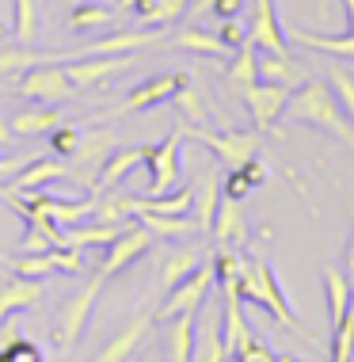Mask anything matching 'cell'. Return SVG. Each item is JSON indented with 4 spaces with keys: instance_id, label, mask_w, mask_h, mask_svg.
<instances>
[{
    "instance_id": "cell-52",
    "label": "cell",
    "mask_w": 354,
    "mask_h": 362,
    "mask_svg": "<svg viewBox=\"0 0 354 362\" xmlns=\"http://www.w3.org/2000/svg\"><path fill=\"white\" fill-rule=\"evenodd\" d=\"M8 38H12V27H8V23H0V42H8Z\"/></svg>"
},
{
    "instance_id": "cell-18",
    "label": "cell",
    "mask_w": 354,
    "mask_h": 362,
    "mask_svg": "<svg viewBox=\"0 0 354 362\" xmlns=\"http://www.w3.org/2000/svg\"><path fill=\"white\" fill-rule=\"evenodd\" d=\"M145 156H149V145H130V149H114V153H107V160L100 164V172H95L92 191L122 187L126 175H130L137 164H145Z\"/></svg>"
},
{
    "instance_id": "cell-45",
    "label": "cell",
    "mask_w": 354,
    "mask_h": 362,
    "mask_svg": "<svg viewBox=\"0 0 354 362\" xmlns=\"http://www.w3.org/2000/svg\"><path fill=\"white\" fill-rule=\"evenodd\" d=\"M38 153H12V156H0V180H4V175H16V172H23L27 164L35 160Z\"/></svg>"
},
{
    "instance_id": "cell-44",
    "label": "cell",
    "mask_w": 354,
    "mask_h": 362,
    "mask_svg": "<svg viewBox=\"0 0 354 362\" xmlns=\"http://www.w3.org/2000/svg\"><path fill=\"white\" fill-rule=\"evenodd\" d=\"M248 191H255L248 183V175H244L240 168H229V180L221 183V194L225 199H248Z\"/></svg>"
},
{
    "instance_id": "cell-46",
    "label": "cell",
    "mask_w": 354,
    "mask_h": 362,
    "mask_svg": "<svg viewBox=\"0 0 354 362\" xmlns=\"http://www.w3.org/2000/svg\"><path fill=\"white\" fill-rule=\"evenodd\" d=\"M240 172L248 175V183H252V187H263V183H267V164H263L259 156H252L248 164H240Z\"/></svg>"
},
{
    "instance_id": "cell-17",
    "label": "cell",
    "mask_w": 354,
    "mask_h": 362,
    "mask_svg": "<svg viewBox=\"0 0 354 362\" xmlns=\"http://www.w3.org/2000/svg\"><path fill=\"white\" fill-rule=\"evenodd\" d=\"M210 244H218V248H244L248 244V218L240 210V199H225L221 194L218 218H213V229H210Z\"/></svg>"
},
{
    "instance_id": "cell-29",
    "label": "cell",
    "mask_w": 354,
    "mask_h": 362,
    "mask_svg": "<svg viewBox=\"0 0 354 362\" xmlns=\"http://www.w3.org/2000/svg\"><path fill=\"white\" fill-rule=\"evenodd\" d=\"M126 225H103V221H81V225H69L65 229V237H61V244L65 248H107L118 233H122Z\"/></svg>"
},
{
    "instance_id": "cell-20",
    "label": "cell",
    "mask_w": 354,
    "mask_h": 362,
    "mask_svg": "<svg viewBox=\"0 0 354 362\" xmlns=\"http://www.w3.org/2000/svg\"><path fill=\"white\" fill-rule=\"evenodd\" d=\"M46 62H69V54H42L35 46H23V42H0V81L4 76H19L35 65H46Z\"/></svg>"
},
{
    "instance_id": "cell-37",
    "label": "cell",
    "mask_w": 354,
    "mask_h": 362,
    "mask_svg": "<svg viewBox=\"0 0 354 362\" xmlns=\"http://www.w3.org/2000/svg\"><path fill=\"white\" fill-rule=\"evenodd\" d=\"M232 362H278L271 344H263L259 336L252 332V325L240 328V336H236V347H232Z\"/></svg>"
},
{
    "instance_id": "cell-39",
    "label": "cell",
    "mask_w": 354,
    "mask_h": 362,
    "mask_svg": "<svg viewBox=\"0 0 354 362\" xmlns=\"http://www.w3.org/2000/svg\"><path fill=\"white\" fill-rule=\"evenodd\" d=\"M328 347H331V362H354V317L350 313L331 328V344Z\"/></svg>"
},
{
    "instance_id": "cell-55",
    "label": "cell",
    "mask_w": 354,
    "mask_h": 362,
    "mask_svg": "<svg viewBox=\"0 0 354 362\" xmlns=\"http://www.w3.org/2000/svg\"><path fill=\"white\" fill-rule=\"evenodd\" d=\"M130 362H153V358H149V355H134Z\"/></svg>"
},
{
    "instance_id": "cell-3",
    "label": "cell",
    "mask_w": 354,
    "mask_h": 362,
    "mask_svg": "<svg viewBox=\"0 0 354 362\" xmlns=\"http://www.w3.org/2000/svg\"><path fill=\"white\" fill-rule=\"evenodd\" d=\"M103 275L95 271L92 279L84 282L76 293H69V298L57 305V317H54V328H50V344L61 351V355H69L76 344L84 339L88 325H92V313H95V301H100L103 293Z\"/></svg>"
},
{
    "instance_id": "cell-36",
    "label": "cell",
    "mask_w": 354,
    "mask_h": 362,
    "mask_svg": "<svg viewBox=\"0 0 354 362\" xmlns=\"http://www.w3.org/2000/svg\"><path fill=\"white\" fill-rule=\"evenodd\" d=\"M225 81H229V84L236 88V92L259 81V50H255L252 42H244L240 50H236V57H232V62L225 65Z\"/></svg>"
},
{
    "instance_id": "cell-21",
    "label": "cell",
    "mask_w": 354,
    "mask_h": 362,
    "mask_svg": "<svg viewBox=\"0 0 354 362\" xmlns=\"http://www.w3.org/2000/svg\"><path fill=\"white\" fill-rule=\"evenodd\" d=\"M218 206H221V175H218V168H210L199 183H194V206H191L194 210V225H199V233L206 240H210Z\"/></svg>"
},
{
    "instance_id": "cell-43",
    "label": "cell",
    "mask_w": 354,
    "mask_h": 362,
    "mask_svg": "<svg viewBox=\"0 0 354 362\" xmlns=\"http://www.w3.org/2000/svg\"><path fill=\"white\" fill-rule=\"evenodd\" d=\"M218 38H221L225 46H229V50H240V46L248 42V27L240 23V16H236V19H221Z\"/></svg>"
},
{
    "instance_id": "cell-22",
    "label": "cell",
    "mask_w": 354,
    "mask_h": 362,
    "mask_svg": "<svg viewBox=\"0 0 354 362\" xmlns=\"http://www.w3.org/2000/svg\"><path fill=\"white\" fill-rule=\"evenodd\" d=\"M194 320H199V313H179V317L164 320V362H191Z\"/></svg>"
},
{
    "instance_id": "cell-9",
    "label": "cell",
    "mask_w": 354,
    "mask_h": 362,
    "mask_svg": "<svg viewBox=\"0 0 354 362\" xmlns=\"http://www.w3.org/2000/svg\"><path fill=\"white\" fill-rule=\"evenodd\" d=\"M114 149V134L111 130H92V134H81V141H76V149L65 156V175L73 183H81V187L92 191L95 183V172H100V164L107 160V153Z\"/></svg>"
},
{
    "instance_id": "cell-35",
    "label": "cell",
    "mask_w": 354,
    "mask_h": 362,
    "mask_svg": "<svg viewBox=\"0 0 354 362\" xmlns=\"http://www.w3.org/2000/svg\"><path fill=\"white\" fill-rule=\"evenodd\" d=\"M187 4H191V0H137L134 16L141 19L145 27H168L187 12Z\"/></svg>"
},
{
    "instance_id": "cell-42",
    "label": "cell",
    "mask_w": 354,
    "mask_h": 362,
    "mask_svg": "<svg viewBox=\"0 0 354 362\" xmlns=\"http://www.w3.org/2000/svg\"><path fill=\"white\" fill-rule=\"evenodd\" d=\"M76 141H81V130H76V126H54L50 130V153L61 156V160L76 149Z\"/></svg>"
},
{
    "instance_id": "cell-56",
    "label": "cell",
    "mask_w": 354,
    "mask_h": 362,
    "mask_svg": "<svg viewBox=\"0 0 354 362\" xmlns=\"http://www.w3.org/2000/svg\"><path fill=\"white\" fill-rule=\"evenodd\" d=\"M278 362H301V358H293V355H278Z\"/></svg>"
},
{
    "instance_id": "cell-2",
    "label": "cell",
    "mask_w": 354,
    "mask_h": 362,
    "mask_svg": "<svg viewBox=\"0 0 354 362\" xmlns=\"http://www.w3.org/2000/svg\"><path fill=\"white\" fill-rule=\"evenodd\" d=\"M286 115L293 122L312 126V130L336 138L339 145H347V149L354 153V122L347 119V111L339 107V100H336V92L328 88V81L309 76L301 88H293L290 103H286Z\"/></svg>"
},
{
    "instance_id": "cell-4",
    "label": "cell",
    "mask_w": 354,
    "mask_h": 362,
    "mask_svg": "<svg viewBox=\"0 0 354 362\" xmlns=\"http://www.w3.org/2000/svg\"><path fill=\"white\" fill-rule=\"evenodd\" d=\"M191 81V73L187 69H175V73H160V76H149V81H141L134 88L130 95H126L122 103H114L107 115H100V119H92V122H114V119H130V115L137 111H149V107L156 103H168L179 88Z\"/></svg>"
},
{
    "instance_id": "cell-34",
    "label": "cell",
    "mask_w": 354,
    "mask_h": 362,
    "mask_svg": "<svg viewBox=\"0 0 354 362\" xmlns=\"http://www.w3.org/2000/svg\"><path fill=\"white\" fill-rule=\"evenodd\" d=\"M118 19V8L114 4H95V0H84V4L69 8V31L84 35L92 31V27H107Z\"/></svg>"
},
{
    "instance_id": "cell-51",
    "label": "cell",
    "mask_w": 354,
    "mask_h": 362,
    "mask_svg": "<svg viewBox=\"0 0 354 362\" xmlns=\"http://www.w3.org/2000/svg\"><path fill=\"white\" fill-rule=\"evenodd\" d=\"M343 12H347V19H350V31H354V0H343Z\"/></svg>"
},
{
    "instance_id": "cell-27",
    "label": "cell",
    "mask_w": 354,
    "mask_h": 362,
    "mask_svg": "<svg viewBox=\"0 0 354 362\" xmlns=\"http://www.w3.org/2000/svg\"><path fill=\"white\" fill-rule=\"evenodd\" d=\"M137 225H145L156 240H187V237H194V233H199L194 218H187V214H153V210H141V214H137Z\"/></svg>"
},
{
    "instance_id": "cell-23",
    "label": "cell",
    "mask_w": 354,
    "mask_h": 362,
    "mask_svg": "<svg viewBox=\"0 0 354 362\" xmlns=\"http://www.w3.org/2000/svg\"><path fill=\"white\" fill-rule=\"evenodd\" d=\"M92 218L103 221V225H134V221H137V194L122 191V187L95 191V210H92Z\"/></svg>"
},
{
    "instance_id": "cell-40",
    "label": "cell",
    "mask_w": 354,
    "mask_h": 362,
    "mask_svg": "<svg viewBox=\"0 0 354 362\" xmlns=\"http://www.w3.org/2000/svg\"><path fill=\"white\" fill-rule=\"evenodd\" d=\"M328 88L336 92L339 107L347 111V119L354 122V76L347 69H339V65H331V69H328Z\"/></svg>"
},
{
    "instance_id": "cell-26",
    "label": "cell",
    "mask_w": 354,
    "mask_h": 362,
    "mask_svg": "<svg viewBox=\"0 0 354 362\" xmlns=\"http://www.w3.org/2000/svg\"><path fill=\"white\" fill-rule=\"evenodd\" d=\"M54 180H65V164L54 160V156H46V153H38L23 172L12 175L8 187H12V191H42L46 183H54Z\"/></svg>"
},
{
    "instance_id": "cell-38",
    "label": "cell",
    "mask_w": 354,
    "mask_h": 362,
    "mask_svg": "<svg viewBox=\"0 0 354 362\" xmlns=\"http://www.w3.org/2000/svg\"><path fill=\"white\" fill-rule=\"evenodd\" d=\"M38 38V0H16V23H12V42L35 46Z\"/></svg>"
},
{
    "instance_id": "cell-5",
    "label": "cell",
    "mask_w": 354,
    "mask_h": 362,
    "mask_svg": "<svg viewBox=\"0 0 354 362\" xmlns=\"http://www.w3.org/2000/svg\"><path fill=\"white\" fill-rule=\"evenodd\" d=\"M19 95L35 103H69V100H81V88L69 81L65 65L61 62H46V65H35V69L19 73V84H16Z\"/></svg>"
},
{
    "instance_id": "cell-15",
    "label": "cell",
    "mask_w": 354,
    "mask_h": 362,
    "mask_svg": "<svg viewBox=\"0 0 354 362\" xmlns=\"http://www.w3.org/2000/svg\"><path fill=\"white\" fill-rule=\"evenodd\" d=\"M156 42H168L164 27H141V31H114L107 38H92L84 42L81 50H73L69 57H88V54H134V50H145V46H156Z\"/></svg>"
},
{
    "instance_id": "cell-24",
    "label": "cell",
    "mask_w": 354,
    "mask_h": 362,
    "mask_svg": "<svg viewBox=\"0 0 354 362\" xmlns=\"http://www.w3.org/2000/svg\"><path fill=\"white\" fill-rule=\"evenodd\" d=\"M8 126H12L16 138H42L54 126H61V111H57L54 103H35V107L16 111L12 119H8Z\"/></svg>"
},
{
    "instance_id": "cell-31",
    "label": "cell",
    "mask_w": 354,
    "mask_h": 362,
    "mask_svg": "<svg viewBox=\"0 0 354 362\" xmlns=\"http://www.w3.org/2000/svg\"><path fill=\"white\" fill-rule=\"evenodd\" d=\"M290 35L297 38L301 46L317 50V54H331V57H347V62H354V31H347V35H317V31H305V27H293Z\"/></svg>"
},
{
    "instance_id": "cell-11",
    "label": "cell",
    "mask_w": 354,
    "mask_h": 362,
    "mask_svg": "<svg viewBox=\"0 0 354 362\" xmlns=\"http://www.w3.org/2000/svg\"><path fill=\"white\" fill-rule=\"evenodd\" d=\"M153 328H156V317H153L149 309H137L134 317L122 325V332H114L92 362H130L134 355H141L145 344H149Z\"/></svg>"
},
{
    "instance_id": "cell-32",
    "label": "cell",
    "mask_w": 354,
    "mask_h": 362,
    "mask_svg": "<svg viewBox=\"0 0 354 362\" xmlns=\"http://www.w3.org/2000/svg\"><path fill=\"white\" fill-rule=\"evenodd\" d=\"M324 293H328V320L331 328L347 317V305H350V279L343 267H324Z\"/></svg>"
},
{
    "instance_id": "cell-53",
    "label": "cell",
    "mask_w": 354,
    "mask_h": 362,
    "mask_svg": "<svg viewBox=\"0 0 354 362\" xmlns=\"http://www.w3.org/2000/svg\"><path fill=\"white\" fill-rule=\"evenodd\" d=\"M57 4H61V8H65V12H69V8H76V4H84V0H57Z\"/></svg>"
},
{
    "instance_id": "cell-30",
    "label": "cell",
    "mask_w": 354,
    "mask_h": 362,
    "mask_svg": "<svg viewBox=\"0 0 354 362\" xmlns=\"http://www.w3.org/2000/svg\"><path fill=\"white\" fill-rule=\"evenodd\" d=\"M164 46L191 50V54H202V57H225V50H229V46L218 38V31H202V27H183V31L172 35Z\"/></svg>"
},
{
    "instance_id": "cell-49",
    "label": "cell",
    "mask_w": 354,
    "mask_h": 362,
    "mask_svg": "<svg viewBox=\"0 0 354 362\" xmlns=\"http://www.w3.org/2000/svg\"><path fill=\"white\" fill-rule=\"evenodd\" d=\"M16 141V134H12V126H8L4 119H0V153H4L8 149V145H12Z\"/></svg>"
},
{
    "instance_id": "cell-47",
    "label": "cell",
    "mask_w": 354,
    "mask_h": 362,
    "mask_svg": "<svg viewBox=\"0 0 354 362\" xmlns=\"http://www.w3.org/2000/svg\"><path fill=\"white\" fill-rule=\"evenodd\" d=\"M240 8H244V0H213L210 16L213 19H236V16H240Z\"/></svg>"
},
{
    "instance_id": "cell-41",
    "label": "cell",
    "mask_w": 354,
    "mask_h": 362,
    "mask_svg": "<svg viewBox=\"0 0 354 362\" xmlns=\"http://www.w3.org/2000/svg\"><path fill=\"white\" fill-rule=\"evenodd\" d=\"M0 362H42V351L35 344H27L23 336H16L12 344L0 347Z\"/></svg>"
},
{
    "instance_id": "cell-10",
    "label": "cell",
    "mask_w": 354,
    "mask_h": 362,
    "mask_svg": "<svg viewBox=\"0 0 354 362\" xmlns=\"http://www.w3.org/2000/svg\"><path fill=\"white\" fill-rule=\"evenodd\" d=\"M213 286V259H206L199 271H191L179 286L168 290V298H164V305L153 313L156 317V325H164V320H172V317H179V313H199L206 305V293H210Z\"/></svg>"
},
{
    "instance_id": "cell-48",
    "label": "cell",
    "mask_w": 354,
    "mask_h": 362,
    "mask_svg": "<svg viewBox=\"0 0 354 362\" xmlns=\"http://www.w3.org/2000/svg\"><path fill=\"white\" fill-rule=\"evenodd\" d=\"M343 263H347V267H343V271H347V279L354 282V229H350V240H347V252H343Z\"/></svg>"
},
{
    "instance_id": "cell-1",
    "label": "cell",
    "mask_w": 354,
    "mask_h": 362,
    "mask_svg": "<svg viewBox=\"0 0 354 362\" xmlns=\"http://www.w3.org/2000/svg\"><path fill=\"white\" fill-rule=\"evenodd\" d=\"M240 301L259 305V309L274 320V325L293 332V336H301L305 344H320L317 332L293 317L286 293H282V286H278V275H274V267L267 263V256H263V252H248V256L240 259Z\"/></svg>"
},
{
    "instance_id": "cell-6",
    "label": "cell",
    "mask_w": 354,
    "mask_h": 362,
    "mask_svg": "<svg viewBox=\"0 0 354 362\" xmlns=\"http://www.w3.org/2000/svg\"><path fill=\"white\" fill-rule=\"evenodd\" d=\"M179 130H183V138L202 141L206 149L218 153V160L225 164V168H240V164H248L252 156H259V138L248 134V130H221V134H213V130H206V126H187V122H179Z\"/></svg>"
},
{
    "instance_id": "cell-14",
    "label": "cell",
    "mask_w": 354,
    "mask_h": 362,
    "mask_svg": "<svg viewBox=\"0 0 354 362\" xmlns=\"http://www.w3.org/2000/svg\"><path fill=\"white\" fill-rule=\"evenodd\" d=\"M240 95H244V103H248V111H252V122L259 126V130H271V126L286 115V103H290V88L267 84V81H255L248 88H240Z\"/></svg>"
},
{
    "instance_id": "cell-50",
    "label": "cell",
    "mask_w": 354,
    "mask_h": 362,
    "mask_svg": "<svg viewBox=\"0 0 354 362\" xmlns=\"http://www.w3.org/2000/svg\"><path fill=\"white\" fill-rule=\"evenodd\" d=\"M134 4H137V0H114V8H118V16H126V12H134Z\"/></svg>"
},
{
    "instance_id": "cell-8",
    "label": "cell",
    "mask_w": 354,
    "mask_h": 362,
    "mask_svg": "<svg viewBox=\"0 0 354 362\" xmlns=\"http://www.w3.org/2000/svg\"><path fill=\"white\" fill-rule=\"evenodd\" d=\"M156 248V237L149 229H145V225H126L122 233H118V237L107 244L103 248V263H100V275L103 279H114V275H122L126 267H134L137 259H145L149 256V252Z\"/></svg>"
},
{
    "instance_id": "cell-19",
    "label": "cell",
    "mask_w": 354,
    "mask_h": 362,
    "mask_svg": "<svg viewBox=\"0 0 354 362\" xmlns=\"http://www.w3.org/2000/svg\"><path fill=\"white\" fill-rule=\"evenodd\" d=\"M42 293H46V282L42 279H23V275L4 279V282H0V325H4L12 313H19V309L38 305V301H42Z\"/></svg>"
},
{
    "instance_id": "cell-16",
    "label": "cell",
    "mask_w": 354,
    "mask_h": 362,
    "mask_svg": "<svg viewBox=\"0 0 354 362\" xmlns=\"http://www.w3.org/2000/svg\"><path fill=\"white\" fill-rule=\"evenodd\" d=\"M206 259H210V252H206L202 244H175V248H168V252H164V259H160V267H156L160 290L164 293L175 290L187 275H191V271H199Z\"/></svg>"
},
{
    "instance_id": "cell-28",
    "label": "cell",
    "mask_w": 354,
    "mask_h": 362,
    "mask_svg": "<svg viewBox=\"0 0 354 362\" xmlns=\"http://www.w3.org/2000/svg\"><path fill=\"white\" fill-rule=\"evenodd\" d=\"M191 362H229V347L221 339V320H194V355Z\"/></svg>"
},
{
    "instance_id": "cell-13",
    "label": "cell",
    "mask_w": 354,
    "mask_h": 362,
    "mask_svg": "<svg viewBox=\"0 0 354 362\" xmlns=\"http://www.w3.org/2000/svg\"><path fill=\"white\" fill-rule=\"evenodd\" d=\"M134 65V54H88V57H69L65 73L76 88H100L111 76L126 73Z\"/></svg>"
},
{
    "instance_id": "cell-25",
    "label": "cell",
    "mask_w": 354,
    "mask_h": 362,
    "mask_svg": "<svg viewBox=\"0 0 354 362\" xmlns=\"http://www.w3.org/2000/svg\"><path fill=\"white\" fill-rule=\"evenodd\" d=\"M259 81L267 84H282V88H301L305 81H309V65L293 62V57H282V54H267L259 50Z\"/></svg>"
},
{
    "instance_id": "cell-33",
    "label": "cell",
    "mask_w": 354,
    "mask_h": 362,
    "mask_svg": "<svg viewBox=\"0 0 354 362\" xmlns=\"http://www.w3.org/2000/svg\"><path fill=\"white\" fill-rule=\"evenodd\" d=\"M172 107H175V115H179V122H187V126H206L210 122V103H206V95L194 88L191 81H187L179 92L168 100Z\"/></svg>"
},
{
    "instance_id": "cell-12",
    "label": "cell",
    "mask_w": 354,
    "mask_h": 362,
    "mask_svg": "<svg viewBox=\"0 0 354 362\" xmlns=\"http://www.w3.org/2000/svg\"><path fill=\"white\" fill-rule=\"evenodd\" d=\"M248 42L255 46V50L293 57L290 38H286V27H282V19H278V8H274V0H255L252 19H248Z\"/></svg>"
},
{
    "instance_id": "cell-54",
    "label": "cell",
    "mask_w": 354,
    "mask_h": 362,
    "mask_svg": "<svg viewBox=\"0 0 354 362\" xmlns=\"http://www.w3.org/2000/svg\"><path fill=\"white\" fill-rule=\"evenodd\" d=\"M347 313L354 317V282H350V305H347Z\"/></svg>"
},
{
    "instance_id": "cell-7",
    "label": "cell",
    "mask_w": 354,
    "mask_h": 362,
    "mask_svg": "<svg viewBox=\"0 0 354 362\" xmlns=\"http://www.w3.org/2000/svg\"><path fill=\"white\" fill-rule=\"evenodd\" d=\"M179 141H183V130L175 126L164 141L149 145V156H145V164H149V187H145V199H156V194H168V191L179 187V180H183Z\"/></svg>"
}]
</instances>
